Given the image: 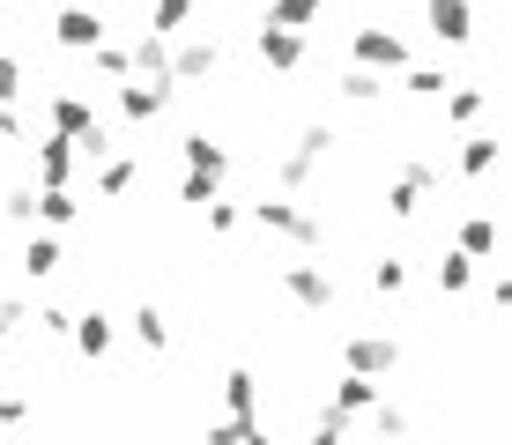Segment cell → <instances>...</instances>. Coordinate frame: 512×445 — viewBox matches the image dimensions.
I'll list each match as a JSON object with an SVG mask.
<instances>
[{"mask_svg": "<svg viewBox=\"0 0 512 445\" xmlns=\"http://www.w3.org/2000/svg\"><path fill=\"white\" fill-rule=\"evenodd\" d=\"M75 178V141L67 134H45L38 141V186H67Z\"/></svg>", "mask_w": 512, "mask_h": 445, "instance_id": "14", "label": "cell"}, {"mask_svg": "<svg viewBox=\"0 0 512 445\" xmlns=\"http://www.w3.org/2000/svg\"><path fill=\"white\" fill-rule=\"evenodd\" d=\"M75 216H82V208H75V193H67V186H38V216H30V223H45V230H67Z\"/></svg>", "mask_w": 512, "mask_h": 445, "instance_id": "19", "label": "cell"}, {"mask_svg": "<svg viewBox=\"0 0 512 445\" xmlns=\"http://www.w3.org/2000/svg\"><path fill=\"white\" fill-rule=\"evenodd\" d=\"M15 97H23V67L0 52V104H15Z\"/></svg>", "mask_w": 512, "mask_h": 445, "instance_id": "37", "label": "cell"}, {"mask_svg": "<svg viewBox=\"0 0 512 445\" xmlns=\"http://www.w3.org/2000/svg\"><path fill=\"white\" fill-rule=\"evenodd\" d=\"M90 67H97V75H104V82H127V75H134V60H127V45H119V38H112V30H104V38L90 45Z\"/></svg>", "mask_w": 512, "mask_h": 445, "instance_id": "22", "label": "cell"}, {"mask_svg": "<svg viewBox=\"0 0 512 445\" xmlns=\"http://www.w3.org/2000/svg\"><path fill=\"white\" fill-rule=\"evenodd\" d=\"M216 60H223L216 38H186L179 52H171V82H208V75H216Z\"/></svg>", "mask_w": 512, "mask_h": 445, "instance_id": "11", "label": "cell"}, {"mask_svg": "<svg viewBox=\"0 0 512 445\" xmlns=\"http://www.w3.org/2000/svg\"><path fill=\"white\" fill-rule=\"evenodd\" d=\"M216 193H223V178H216V171H186V178H179V201H186V208L216 201Z\"/></svg>", "mask_w": 512, "mask_h": 445, "instance_id": "31", "label": "cell"}, {"mask_svg": "<svg viewBox=\"0 0 512 445\" xmlns=\"http://www.w3.org/2000/svg\"><path fill=\"white\" fill-rule=\"evenodd\" d=\"M498 156H505L498 134H468L461 141V178H490V171H498Z\"/></svg>", "mask_w": 512, "mask_h": 445, "instance_id": "16", "label": "cell"}, {"mask_svg": "<svg viewBox=\"0 0 512 445\" xmlns=\"http://www.w3.org/2000/svg\"><path fill=\"white\" fill-rule=\"evenodd\" d=\"M127 186H134V156L104 149V156H97V193H104V201H119V193H127Z\"/></svg>", "mask_w": 512, "mask_h": 445, "instance_id": "21", "label": "cell"}, {"mask_svg": "<svg viewBox=\"0 0 512 445\" xmlns=\"http://www.w3.org/2000/svg\"><path fill=\"white\" fill-rule=\"evenodd\" d=\"M104 30H112V23H104L97 8H60V15H52V38H60L67 52H90Z\"/></svg>", "mask_w": 512, "mask_h": 445, "instance_id": "10", "label": "cell"}, {"mask_svg": "<svg viewBox=\"0 0 512 445\" xmlns=\"http://www.w3.org/2000/svg\"><path fill=\"white\" fill-rule=\"evenodd\" d=\"M23 275H30V282L60 275V238H30V245H23Z\"/></svg>", "mask_w": 512, "mask_h": 445, "instance_id": "26", "label": "cell"}, {"mask_svg": "<svg viewBox=\"0 0 512 445\" xmlns=\"http://www.w3.org/2000/svg\"><path fill=\"white\" fill-rule=\"evenodd\" d=\"M201 216H208V230H216V238H223V230L238 223V208H231V201H223V193H216V201H201Z\"/></svg>", "mask_w": 512, "mask_h": 445, "instance_id": "36", "label": "cell"}, {"mask_svg": "<svg viewBox=\"0 0 512 445\" xmlns=\"http://www.w3.org/2000/svg\"><path fill=\"white\" fill-rule=\"evenodd\" d=\"M45 119H52V134H67V141L97 134V104H90V97H75V89H60V97L45 104Z\"/></svg>", "mask_w": 512, "mask_h": 445, "instance_id": "9", "label": "cell"}, {"mask_svg": "<svg viewBox=\"0 0 512 445\" xmlns=\"http://www.w3.org/2000/svg\"><path fill=\"white\" fill-rule=\"evenodd\" d=\"M171 89H179V82H164V75H127V82H119V112H127V119H164Z\"/></svg>", "mask_w": 512, "mask_h": 445, "instance_id": "5", "label": "cell"}, {"mask_svg": "<svg viewBox=\"0 0 512 445\" xmlns=\"http://www.w3.org/2000/svg\"><path fill=\"white\" fill-rule=\"evenodd\" d=\"M186 23H193V0H149V30L156 38H179Z\"/></svg>", "mask_w": 512, "mask_h": 445, "instance_id": "25", "label": "cell"}, {"mask_svg": "<svg viewBox=\"0 0 512 445\" xmlns=\"http://www.w3.org/2000/svg\"><path fill=\"white\" fill-rule=\"evenodd\" d=\"M446 119H453V127H475V119H483V89H453V97H446Z\"/></svg>", "mask_w": 512, "mask_h": 445, "instance_id": "32", "label": "cell"}, {"mask_svg": "<svg viewBox=\"0 0 512 445\" xmlns=\"http://www.w3.org/2000/svg\"><path fill=\"white\" fill-rule=\"evenodd\" d=\"M394 364H401L394 334H349V342H342V371H372V379H379V371H394Z\"/></svg>", "mask_w": 512, "mask_h": 445, "instance_id": "6", "label": "cell"}, {"mask_svg": "<svg viewBox=\"0 0 512 445\" xmlns=\"http://www.w3.org/2000/svg\"><path fill=\"white\" fill-rule=\"evenodd\" d=\"M23 416H30V401H23V394H8V401H0V423H23Z\"/></svg>", "mask_w": 512, "mask_h": 445, "instance_id": "41", "label": "cell"}, {"mask_svg": "<svg viewBox=\"0 0 512 445\" xmlns=\"http://www.w3.org/2000/svg\"><path fill=\"white\" fill-rule=\"evenodd\" d=\"M15 327H23V297H0V342H8Z\"/></svg>", "mask_w": 512, "mask_h": 445, "instance_id": "39", "label": "cell"}, {"mask_svg": "<svg viewBox=\"0 0 512 445\" xmlns=\"http://www.w3.org/2000/svg\"><path fill=\"white\" fill-rule=\"evenodd\" d=\"M401 82H409V97H438L446 75H431V67H401Z\"/></svg>", "mask_w": 512, "mask_h": 445, "instance_id": "35", "label": "cell"}, {"mask_svg": "<svg viewBox=\"0 0 512 445\" xmlns=\"http://www.w3.org/2000/svg\"><path fill=\"white\" fill-rule=\"evenodd\" d=\"M67 319H75L67 305H38V327H45V334H67Z\"/></svg>", "mask_w": 512, "mask_h": 445, "instance_id": "40", "label": "cell"}, {"mask_svg": "<svg viewBox=\"0 0 512 445\" xmlns=\"http://www.w3.org/2000/svg\"><path fill=\"white\" fill-rule=\"evenodd\" d=\"M453 245L475 253V260H490V253H498V223H490V216H468L461 230H453Z\"/></svg>", "mask_w": 512, "mask_h": 445, "instance_id": "24", "label": "cell"}, {"mask_svg": "<svg viewBox=\"0 0 512 445\" xmlns=\"http://www.w3.org/2000/svg\"><path fill=\"white\" fill-rule=\"evenodd\" d=\"M372 401H379V379H372V371H342V386H334V408H342V416H364Z\"/></svg>", "mask_w": 512, "mask_h": 445, "instance_id": "17", "label": "cell"}, {"mask_svg": "<svg viewBox=\"0 0 512 445\" xmlns=\"http://www.w3.org/2000/svg\"><path fill=\"white\" fill-rule=\"evenodd\" d=\"M253 223H260V230H282L290 245H320V216H305L290 193H268V201H253Z\"/></svg>", "mask_w": 512, "mask_h": 445, "instance_id": "3", "label": "cell"}, {"mask_svg": "<svg viewBox=\"0 0 512 445\" xmlns=\"http://www.w3.org/2000/svg\"><path fill=\"white\" fill-rule=\"evenodd\" d=\"M342 97H349V104H379V97H386V75H372V67H349V75H342Z\"/></svg>", "mask_w": 512, "mask_h": 445, "instance_id": "28", "label": "cell"}, {"mask_svg": "<svg viewBox=\"0 0 512 445\" xmlns=\"http://www.w3.org/2000/svg\"><path fill=\"white\" fill-rule=\"evenodd\" d=\"M0 141H30V119L15 104H0Z\"/></svg>", "mask_w": 512, "mask_h": 445, "instance_id": "38", "label": "cell"}, {"mask_svg": "<svg viewBox=\"0 0 512 445\" xmlns=\"http://www.w3.org/2000/svg\"><path fill=\"white\" fill-rule=\"evenodd\" d=\"M253 52L275 67V75H290V67H305V30H282V23H260Z\"/></svg>", "mask_w": 512, "mask_h": 445, "instance_id": "8", "label": "cell"}, {"mask_svg": "<svg viewBox=\"0 0 512 445\" xmlns=\"http://www.w3.org/2000/svg\"><path fill=\"white\" fill-rule=\"evenodd\" d=\"M134 342H141V349H164V342H171V319L156 312V305H141V312H134Z\"/></svg>", "mask_w": 512, "mask_h": 445, "instance_id": "29", "label": "cell"}, {"mask_svg": "<svg viewBox=\"0 0 512 445\" xmlns=\"http://www.w3.org/2000/svg\"><path fill=\"white\" fill-rule=\"evenodd\" d=\"M0 216H8V223H30V216H38V186H15V193H8V208H0Z\"/></svg>", "mask_w": 512, "mask_h": 445, "instance_id": "34", "label": "cell"}, {"mask_svg": "<svg viewBox=\"0 0 512 445\" xmlns=\"http://www.w3.org/2000/svg\"><path fill=\"white\" fill-rule=\"evenodd\" d=\"M127 60H134V75H164L171 82V45L156 38V30H141V38L127 45Z\"/></svg>", "mask_w": 512, "mask_h": 445, "instance_id": "18", "label": "cell"}, {"mask_svg": "<svg viewBox=\"0 0 512 445\" xmlns=\"http://www.w3.org/2000/svg\"><path fill=\"white\" fill-rule=\"evenodd\" d=\"M179 149H186V171H216V178L231 171V156H223V141H216V134H186Z\"/></svg>", "mask_w": 512, "mask_h": 445, "instance_id": "20", "label": "cell"}, {"mask_svg": "<svg viewBox=\"0 0 512 445\" xmlns=\"http://www.w3.org/2000/svg\"><path fill=\"white\" fill-rule=\"evenodd\" d=\"M349 60L372 67V75H401V67H409V38H401V30H357V38H349Z\"/></svg>", "mask_w": 512, "mask_h": 445, "instance_id": "4", "label": "cell"}, {"mask_svg": "<svg viewBox=\"0 0 512 445\" xmlns=\"http://www.w3.org/2000/svg\"><path fill=\"white\" fill-rule=\"evenodd\" d=\"M475 267H483V260H475V253H461V245H446V260H438V290H446V297H461V290H475Z\"/></svg>", "mask_w": 512, "mask_h": 445, "instance_id": "15", "label": "cell"}, {"mask_svg": "<svg viewBox=\"0 0 512 445\" xmlns=\"http://www.w3.org/2000/svg\"><path fill=\"white\" fill-rule=\"evenodd\" d=\"M327 149H334V127H327V119H312V127L297 134V149H290V156L275 164V186H282V193L312 186V171H320V156H327Z\"/></svg>", "mask_w": 512, "mask_h": 445, "instance_id": "2", "label": "cell"}, {"mask_svg": "<svg viewBox=\"0 0 512 445\" xmlns=\"http://www.w3.org/2000/svg\"><path fill=\"white\" fill-rule=\"evenodd\" d=\"M112 319H104V312H82V319H67V342H75L82 356H90V364H97V356H112Z\"/></svg>", "mask_w": 512, "mask_h": 445, "instance_id": "13", "label": "cell"}, {"mask_svg": "<svg viewBox=\"0 0 512 445\" xmlns=\"http://www.w3.org/2000/svg\"><path fill=\"white\" fill-rule=\"evenodd\" d=\"M275 290L290 297L297 312H334V297H342V290H334V275H327V267H312V260L275 267Z\"/></svg>", "mask_w": 512, "mask_h": 445, "instance_id": "1", "label": "cell"}, {"mask_svg": "<svg viewBox=\"0 0 512 445\" xmlns=\"http://www.w3.org/2000/svg\"><path fill=\"white\" fill-rule=\"evenodd\" d=\"M431 186H438V164H423V156H409V164L394 171V186H386V208H394V216H416V201H423Z\"/></svg>", "mask_w": 512, "mask_h": 445, "instance_id": "7", "label": "cell"}, {"mask_svg": "<svg viewBox=\"0 0 512 445\" xmlns=\"http://www.w3.org/2000/svg\"><path fill=\"white\" fill-rule=\"evenodd\" d=\"M431 38L438 45H468L475 38V8L468 0H431Z\"/></svg>", "mask_w": 512, "mask_h": 445, "instance_id": "12", "label": "cell"}, {"mask_svg": "<svg viewBox=\"0 0 512 445\" xmlns=\"http://www.w3.org/2000/svg\"><path fill=\"white\" fill-rule=\"evenodd\" d=\"M253 401H260V379L238 364L231 379H223V408H231V416H253Z\"/></svg>", "mask_w": 512, "mask_h": 445, "instance_id": "27", "label": "cell"}, {"mask_svg": "<svg viewBox=\"0 0 512 445\" xmlns=\"http://www.w3.org/2000/svg\"><path fill=\"white\" fill-rule=\"evenodd\" d=\"M372 290L379 297H401V290H409V260H379L372 267Z\"/></svg>", "mask_w": 512, "mask_h": 445, "instance_id": "33", "label": "cell"}, {"mask_svg": "<svg viewBox=\"0 0 512 445\" xmlns=\"http://www.w3.org/2000/svg\"><path fill=\"white\" fill-rule=\"evenodd\" d=\"M268 438V423L260 416H223V423H208V445H260Z\"/></svg>", "mask_w": 512, "mask_h": 445, "instance_id": "23", "label": "cell"}, {"mask_svg": "<svg viewBox=\"0 0 512 445\" xmlns=\"http://www.w3.org/2000/svg\"><path fill=\"white\" fill-rule=\"evenodd\" d=\"M320 8H327V0H275V8H268V23H282V30H305Z\"/></svg>", "mask_w": 512, "mask_h": 445, "instance_id": "30", "label": "cell"}]
</instances>
